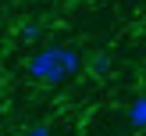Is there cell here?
I'll list each match as a JSON object with an SVG mask.
<instances>
[{
	"mask_svg": "<svg viewBox=\"0 0 146 136\" xmlns=\"http://www.w3.org/2000/svg\"><path fill=\"white\" fill-rule=\"evenodd\" d=\"M86 64V57L78 54L75 47H64V43H46L43 50H36L29 57V75L36 82L46 86H64L71 75H78Z\"/></svg>",
	"mask_w": 146,
	"mask_h": 136,
	"instance_id": "1",
	"label": "cell"
},
{
	"mask_svg": "<svg viewBox=\"0 0 146 136\" xmlns=\"http://www.w3.org/2000/svg\"><path fill=\"white\" fill-rule=\"evenodd\" d=\"M128 125L132 129H146V93H139L128 104Z\"/></svg>",
	"mask_w": 146,
	"mask_h": 136,
	"instance_id": "2",
	"label": "cell"
},
{
	"mask_svg": "<svg viewBox=\"0 0 146 136\" xmlns=\"http://www.w3.org/2000/svg\"><path fill=\"white\" fill-rule=\"evenodd\" d=\"M111 68H114L111 54H93L89 57V72H93V75H111Z\"/></svg>",
	"mask_w": 146,
	"mask_h": 136,
	"instance_id": "3",
	"label": "cell"
},
{
	"mask_svg": "<svg viewBox=\"0 0 146 136\" xmlns=\"http://www.w3.org/2000/svg\"><path fill=\"white\" fill-rule=\"evenodd\" d=\"M21 40H25V43H39V40H43V25H39L36 18H29L25 25H21Z\"/></svg>",
	"mask_w": 146,
	"mask_h": 136,
	"instance_id": "4",
	"label": "cell"
},
{
	"mask_svg": "<svg viewBox=\"0 0 146 136\" xmlns=\"http://www.w3.org/2000/svg\"><path fill=\"white\" fill-rule=\"evenodd\" d=\"M21 136H50V125H46V122H32Z\"/></svg>",
	"mask_w": 146,
	"mask_h": 136,
	"instance_id": "5",
	"label": "cell"
}]
</instances>
